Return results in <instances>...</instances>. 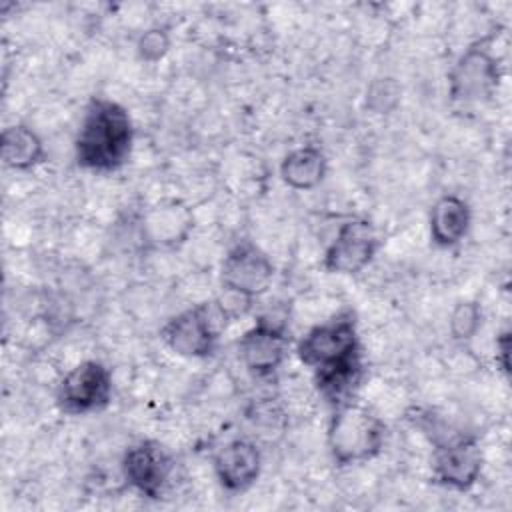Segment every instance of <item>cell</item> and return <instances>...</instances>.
<instances>
[{"instance_id":"1","label":"cell","mask_w":512,"mask_h":512,"mask_svg":"<svg viewBox=\"0 0 512 512\" xmlns=\"http://www.w3.org/2000/svg\"><path fill=\"white\" fill-rule=\"evenodd\" d=\"M134 140L130 112L112 98L94 96L82 112L74 138L76 166L94 174L116 172L130 160Z\"/></svg>"},{"instance_id":"2","label":"cell","mask_w":512,"mask_h":512,"mask_svg":"<svg viewBox=\"0 0 512 512\" xmlns=\"http://www.w3.org/2000/svg\"><path fill=\"white\" fill-rule=\"evenodd\" d=\"M386 422L368 406L350 400L332 408L326 426V448L338 468L374 460L384 450Z\"/></svg>"},{"instance_id":"3","label":"cell","mask_w":512,"mask_h":512,"mask_svg":"<svg viewBox=\"0 0 512 512\" xmlns=\"http://www.w3.org/2000/svg\"><path fill=\"white\" fill-rule=\"evenodd\" d=\"M498 30L470 42L448 70V98L454 104L488 102L500 88L504 68L494 52Z\"/></svg>"},{"instance_id":"4","label":"cell","mask_w":512,"mask_h":512,"mask_svg":"<svg viewBox=\"0 0 512 512\" xmlns=\"http://www.w3.org/2000/svg\"><path fill=\"white\" fill-rule=\"evenodd\" d=\"M226 326L216 302L206 300L170 316L160 328V340L176 356L206 360L216 354Z\"/></svg>"},{"instance_id":"5","label":"cell","mask_w":512,"mask_h":512,"mask_svg":"<svg viewBox=\"0 0 512 512\" xmlns=\"http://www.w3.org/2000/svg\"><path fill=\"white\" fill-rule=\"evenodd\" d=\"M360 350L358 316L352 308H342L330 318L314 324L294 346L298 360L312 372Z\"/></svg>"},{"instance_id":"6","label":"cell","mask_w":512,"mask_h":512,"mask_svg":"<svg viewBox=\"0 0 512 512\" xmlns=\"http://www.w3.org/2000/svg\"><path fill=\"white\" fill-rule=\"evenodd\" d=\"M114 396L112 370L100 360L74 364L56 384L54 402L66 416H90L106 410Z\"/></svg>"},{"instance_id":"7","label":"cell","mask_w":512,"mask_h":512,"mask_svg":"<svg viewBox=\"0 0 512 512\" xmlns=\"http://www.w3.org/2000/svg\"><path fill=\"white\" fill-rule=\"evenodd\" d=\"M236 352L254 380H272L290 352V332L286 322L260 316L236 340Z\"/></svg>"},{"instance_id":"8","label":"cell","mask_w":512,"mask_h":512,"mask_svg":"<svg viewBox=\"0 0 512 512\" xmlns=\"http://www.w3.org/2000/svg\"><path fill=\"white\" fill-rule=\"evenodd\" d=\"M484 468V452L474 434H450L434 442L432 482L452 492L472 490Z\"/></svg>"},{"instance_id":"9","label":"cell","mask_w":512,"mask_h":512,"mask_svg":"<svg viewBox=\"0 0 512 512\" xmlns=\"http://www.w3.org/2000/svg\"><path fill=\"white\" fill-rule=\"evenodd\" d=\"M276 268L270 256L252 240L234 242L220 264L222 292L242 296L250 302L258 300L272 286Z\"/></svg>"},{"instance_id":"10","label":"cell","mask_w":512,"mask_h":512,"mask_svg":"<svg viewBox=\"0 0 512 512\" xmlns=\"http://www.w3.org/2000/svg\"><path fill=\"white\" fill-rule=\"evenodd\" d=\"M382 240L366 218L344 220L322 254V268L336 276H354L372 264Z\"/></svg>"},{"instance_id":"11","label":"cell","mask_w":512,"mask_h":512,"mask_svg":"<svg viewBox=\"0 0 512 512\" xmlns=\"http://www.w3.org/2000/svg\"><path fill=\"white\" fill-rule=\"evenodd\" d=\"M174 460L158 440L130 444L120 460V472L130 490L148 500H160L168 488Z\"/></svg>"},{"instance_id":"12","label":"cell","mask_w":512,"mask_h":512,"mask_svg":"<svg viewBox=\"0 0 512 512\" xmlns=\"http://www.w3.org/2000/svg\"><path fill=\"white\" fill-rule=\"evenodd\" d=\"M262 450L256 440L236 436L224 442L212 456V470L220 488L228 494L250 490L262 474Z\"/></svg>"},{"instance_id":"13","label":"cell","mask_w":512,"mask_h":512,"mask_svg":"<svg viewBox=\"0 0 512 512\" xmlns=\"http://www.w3.org/2000/svg\"><path fill=\"white\" fill-rule=\"evenodd\" d=\"M192 230L194 214L188 204L176 198L156 202L140 220V238L148 248H178L190 238Z\"/></svg>"},{"instance_id":"14","label":"cell","mask_w":512,"mask_h":512,"mask_svg":"<svg viewBox=\"0 0 512 512\" xmlns=\"http://www.w3.org/2000/svg\"><path fill=\"white\" fill-rule=\"evenodd\" d=\"M366 376L364 350L354 352L334 364L318 368L312 372V382L318 396L330 406L336 408L344 402L356 400V394Z\"/></svg>"},{"instance_id":"15","label":"cell","mask_w":512,"mask_h":512,"mask_svg":"<svg viewBox=\"0 0 512 512\" xmlns=\"http://www.w3.org/2000/svg\"><path fill=\"white\" fill-rule=\"evenodd\" d=\"M472 208L458 194H442L434 200L428 214L430 242L440 250H452L468 236Z\"/></svg>"},{"instance_id":"16","label":"cell","mask_w":512,"mask_h":512,"mask_svg":"<svg viewBox=\"0 0 512 512\" xmlns=\"http://www.w3.org/2000/svg\"><path fill=\"white\" fill-rule=\"evenodd\" d=\"M280 180L298 192L318 188L328 174V158L316 144H302L292 148L278 166Z\"/></svg>"},{"instance_id":"17","label":"cell","mask_w":512,"mask_h":512,"mask_svg":"<svg viewBox=\"0 0 512 512\" xmlns=\"http://www.w3.org/2000/svg\"><path fill=\"white\" fill-rule=\"evenodd\" d=\"M0 158L8 170L30 172L46 160V146L30 126L12 124L0 134Z\"/></svg>"},{"instance_id":"18","label":"cell","mask_w":512,"mask_h":512,"mask_svg":"<svg viewBox=\"0 0 512 512\" xmlns=\"http://www.w3.org/2000/svg\"><path fill=\"white\" fill-rule=\"evenodd\" d=\"M482 306L478 300H460L454 304L448 316V332L450 338L458 344H468L474 340L478 330L482 328Z\"/></svg>"},{"instance_id":"19","label":"cell","mask_w":512,"mask_h":512,"mask_svg":"<svg viewBox=\"0 0 512 512\" xmlns=\"http://www.w3.org/2000/svg\"><path fill=\"white\" fill-rule=\"evenodd\" d=\"M400 100H402V88L398 80L392 76L374 78L364 92L366 110L380 116L392 114L400 106Z\"/></svg>"},{"instance_id":"20","label":"cell","mask_w":512,"mask_h":512,"mask_svg":"<svg viewBox=\"0 0 512 512\" xmlns=\"http://www.w3.org/2000/svg\"><path fill=\"white\" fill-rule=\"evenodd\" d=\"M136 56L146 64H156L166 58L172 48V36L164 26H150L136 38Z\"/></svg>"},{"instance_id":"21","label":"cell","mask_w":512,"mask_h":512,"mask_svg":"<svg viewBox=\"0 0 512 512\" xmlns=\"http://www.w3.org/2000/svg\"><path fill=\"white\" fill-rule=\"evenodd\" d=\"M510 348H512V334L508 328L498 332L496 342H494V352H496V366L498 370L508 378L510 376Z\"/></svg>"}]
</instances>
